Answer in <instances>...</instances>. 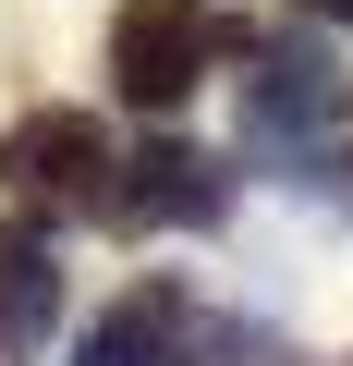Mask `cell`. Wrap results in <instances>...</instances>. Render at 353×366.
<instances>
[{
	"instance_id": "obj_4",
	"label": "cell",
	"mask_w": 353,
	"mask_h": 366,
	"mask_svg": "<svg viewBox=\"0 0 353 366\" xmlns=\"http://www.w3.org/2000/svg\"><path fill=\"white\" fill-rule=\"evenodd\" d=\"M110 122L98 110H25L0 122V196H13V220H98L110 208Z\"/></svg>"
},
{
	"instance_id": "obj_3",
	"label": "cell",
	"mask_w": 353,
	"mask_h": 366,
	"mask_svg": "<svg viewBox=\"0 0 353 366\" xmlns=\"http://www.w3.org/2000/svg\"><path fill=\"white\" fill-rule=\"evenodd\" d=\"M244 49V13H220V0H122L110 13V98L170 122L208 74H232Z\"/></svg>"
},
{
	"instance_id": "obj_1",
	"label": "cell",
	"mask_w": 353,
	"mask_h": 366,
	"mask_svg": "<svg viewBox=\"0 0 353 366\" xmlns=\"http://www.w3.org/2000/svg\"><path fill=\"white\" fill-rule=\"evenodd\" d=\"M232 98H244V122H232L244 171L292 183V196H353V86L305 25H244Z\"/></svg>"
},
{
	"instance_id": "obj_5",
	"label": "cell",
	"mask_w": 353,
	"mask_h": 366,
	"mask_svg": "<svg viewBox=\"0 0 353 366\" xmlns=\"http://www.w3.org/2000/svg\"><path fill=\"white\" fill-rule=\"evenodd\" d=\"M98 220H110V232H220V220H232V159L158 122L146 147L110 159V208H98Z\"/></svg>"
},
{
	"instance_id": "obj_6",
	"label": "cell",
	"mask_w": 353,
	"mask_h": 366,
	"mask_svg": "<svg viewBox=\"0 0 353 366\" xmlns=\"http://www.w3.org/2000/svg\"><path fill=\"white\" fill-rule=\"evenodd\" d=\"M61 342V244L49 220H0V366H37Z\"/></svg>"
},
{
	"instance_id": "obj_7",
	"label": "cell",
	"mask_w": 353,
	"mask_h": 366,
	"mask_svg": "<svg viewBox=\"0 0 353 366\" xmlns=\"http://www.w3.org/2000/svg\"><path fill=\"white\" fill-rule=\"evenodd\" d=\"M292 13H305V25H341V37H353V0H292Z\"/></svg>"
},
{
	"instance_id": "obj_2",
	"label": "cell",
	"mask_w": 353,
	"mask_h": 366,
	"mask_svg": "<svg viewBox=\"0 0 353 366\" xmlns=\"http://www.w3.org/2000/svg\"><path fill=\"white\" fill-rule=\"evenodd\" d=\"M61 366H292V342H280V330H232V317L195 305V281L146 269L134 293H110V305L73 330Z\"/></svg>"
}]
</instances>
